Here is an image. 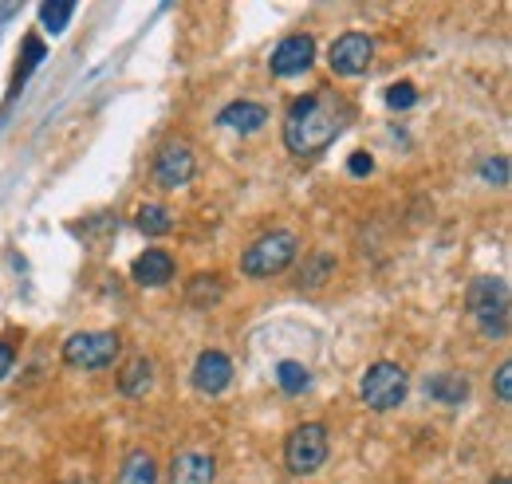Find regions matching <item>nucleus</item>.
I'll return each instance as SVG.
<instances>
[{
	"mask_svg": "<svg viewBox=\"0 0 512 484\" xmlns=\"http://www.w3.org/2000/svg\"><path fill=\"white\" fill-rule=\"evenodd\" d=\"M351 119H355V107L339 91H312V95H304L288 107L284 146L296 158H316L347 130Z\"/></svg>",
	"mask_w": 512,
	"mask_h": 484,
	"instance_id": "obj_1",
	"label": "nucleus"
},
{
	"mask_svg": "<svg viewBox=\"0 0 512 484\" xmlns=\"http://www.w3.org/2000/svg\"><path fill=\"white\" fill-rule=\"evenodd\" d=\"M469 315L489 339L509 335V280L505 276H481L469 288Z\"/></svg>",
	"mask_w": 512,
	"mask_h": 484,
	"instance_id": "obj_2",
	"label": "nucleus"
},
{
	"mask_svg": "<svg viewBox=\"0 0 512 484\" xmlns=\"http://www.w3.org/2000/svg\"><path fill=\"white\" fill-rule=\"evenodd\" d=\"M300 252V237L288 233V229H276V233H264L260 241H253L241 256V272L253 276V280H268V276H280Z\"/></svg>",
	"mask_w": 512,
	"mask_h": 484,
	"instance_id": "obj_3",
	"label": "nucleus"
},
{
	"mask_svg": "<svg viewBox=\"0 0 512 484\" xmlns=\"http://www.w3.org/2000/svg\"><path fill=\"white\" fill-rule=\"evenodd\" d=\"M331 441H327V425L323 422H304L296 425L284 441V465L292 477H312L327 465Z\"/></svg>",
	"mask_w": 512,
	"mask_h": 484,
	"instance_id": "obj_4",
	"label": "nucleus"
},
{
	"mask_svg": "<svg viewBox=\"0 0 512 484\" xmlns=\"http://www.w3.org/2000/svg\"><path fill=\"white\" fill-rule=\"evenodd\" d=\"M406 390H410V378L398 363H375L367 366L363 382H359V398L367 410L386 414V410H398L406 402Z\"/></svg>",
	"mask_w": 512,
	"mask_h": 484,
	"instance_id": "obj_5",
	"label": "nucleus"
},
{
	"mask_svg": "<svg viewBox=\"0 0 512 484\" xmlns=\"http://www.w3.org/2000/svg\"><path fill=\"white\" fill-rule=\"evenodd\" d=\"M123 355V339L115 331H79L64 343V363L75 370H107Z\"/></svg>",
	"mask_w": 512,
	"mask_h": 484,
	"instance_id": "obj_6",
	"label": "nucleus"
},
{
	"mask_svg": "<svg viewBox=\"0 0 512 484\" xmlns=\"http://www.w3.org/2000/svg\"><path fill=\"white\" fill-rule=\"evenodd\" d=\"M375 60V40L371 36H363V32H343L331 48H327V63H331V71L335 75H343V79H351V75H363L367 67Z\"/></svg>",
	"mask_w": 512,
	"mask_h": 484,
	"instance_id": "obj_7",
	"label": "nucleus"
},
{
	"mask_svg": "<svg viewBox=\"0 0 512 484\" xmlns=\"http://www.w3.org/2000/svg\"><path fill=\"white\" fill-rule=\"evenodd\" d=\"M316 63V40L308 32H296V36H284L276 48H272V75L276 79H292V75H304L308 67Z\"/></svg>",
	"mask_w": 512,
	"mask_h": 484,
	"instance_id": "obj_8",
	"label": "nucleus"
},
{
	"mask_svg": "<svg viewBox=\"0 0 512 484\" xmlns=\"http://www.w3.org/2000/svg\"><path fill=\"white\" fill-rule=\"evenodd\" d=\"M193 170H197V162H193V150L190 142H166L162 150H158V158H154V182L162 185V189H182V185L193 182Z\"/></svg>",
	"mask_w": 512,
	"mask_h": 484,
	"instance_id": "obj_9",
	"label": "nucleus"
},
{
	"mask_svg": "<svg viewBox=\"0 0 512 484\" xmlns=\"http://www.w3.org/2000/svg\"><path fill=\"white\" fill-rule=\"evenodd\" d=\"M233 382V363L221 351H201L193 363V390L197 394H221Z\"/></svg>",
	"mask_w": 512,
	"mask_h": 484,
	"instance_id": "obj_10",
	"label": "nucleus"
},
{
	"mask_svg": "<svg viewBox=\"0 0 512 484\" xmlns=\"http://www.w3.org/2000/svg\"><path fill=\"white\" fill-rule=\"evenodd\" d=\"M174 256L170 252H162V248H146L134 264H130V276H134V284L138 288H166L170 280H174Z\"/></svg>",
	"mask_w": 512,
	"mask_h": 484,
	"instance_id": "obj_11",
	"label": "nucleus"
},
{
	"mask_svg": "<svg viewBox=\"0 0 512 484\" xmlns=\"http://www.w3.org/2000/svg\"><path fill=\"white\" fill-rule=\"evenodd\" d=\"M217 481V461L209 453H178L170 465V484H213Z\"/></svg>",
	"mask_w": 512,
	"mask_h": 484,
	"instance_id": "obj_12",
	"label": "nucleus"
},
{
	"mask_svg": "<svg viewBox=\"0 0 512 484\" xmlns=\"http://www.w3.org/2000/svg\"><path fill=\"white\" fill-rule=\"evenodd\" d=\"M264 122H268V107H260L253 99L229 103V107L221 111V126H229V130H237V134H256Z\"/></svg>",
	"mask_w": 512,
	"mask_h": 484,
	"instance_id": "obj_13",
	"label": "nucleus"
},
{
	"mask_svg": "<svg viewBox=\"0 0 512 484\" xmlns=\"http://www.w3.org/2000/svg\"><path fill=\"white\" fill-rule=\"evenodd\" d=\"M115 484H158V461L150 449H130Z\"/></svg>",
	"mask_w": 512,
	"mask_h": 484,
	"instance_id": "obj_14",
	"label": "nucleus"
},
{
	"mask_svg": "<svg viewBox=\"0 0 512 484\" xmlns=\"http://www.w3.org/2000/svg\"><path fill=\"white\" fill-rule=\"evenodd\" d=\"M426 394L434 398V402H446V406H461L465 398H469V382L461 378V374H434V378H426Z\"/></svg>",
	"mask_w": 512,
	"mask_h": 484,
	"instance_id": "obj_15",
	"label": "nucleus"
},
{
	"mask_svg": "<svg viewBox=\"0 0 512 484\" xmlns=\"http://www.w3.org/2000/svg\"><path fill=\"white\" fill-rule=\"evenodd\" d=\"M186 300L190 307H217V303L225 300V284H221V276L217 272H201V276H193L190 288H186Z\"/></svg>",
	"mask_w": 512,
	"mask_h": 484,
	"instance_id": "obj_16",
	"label": "nucleus"
},
{
	"mask_svg": "<svg viewBox=\"0 0 512 484\" xmlns=\"http://www.w3.org/2000/svg\"><path fill=\"white\" fill-rule=\"evenodd\" d=\"M150 386H154V363H150V359H130V363L123 366V374H119L123 398H142Z\"/></svg>",
	"mask_w": 512,
	"mask_h": 484,
	"instance_id": "obj_17",
	"label": "nucleus"
},
{
	"mask_svg": "<svg viewBox=\"0 0 512 484\" xmlns=\"http://www.w3.org/2000/svg\"><path fill=\"white\" fill-rule=\"evenodd\" d=\"M134 221H138V229L146 237H166L174 229V217H170L166 205H138V217Z\"/></svg>",
	"mask_w": 512,
	"mask_h": 484,
	"instance_id": "obj_18",
	"label": "nucleus"
},
{
	"mask_svg": "<svg viewBox=\"0 0 512 484\" xmlns=\"http://www.w3.org/2000/svg\"><path fill=\"white\" fill-rule=\"evenodd\" d=\"M276 382H280V390H284V394H304V390L312 386V374H308V366L304 363L284 359V363L276 366Z\"/></svg>",
	"mask_w": 512,
	"mask_h": 484,
	"instance_id": "obj_19",
	"label": "nucleus"
},
{
	"mask_svg": "<svg viewBox=\"0 0 512 484\" xmlns=\"http://www.w3.org/2000/svg\"><path fill=\"white\" fill-rule=\"evenodd\" d=\"M327 276H335V256H327V252H316L304 268H300V288H320Z\"/></svg>",
	"mask_w": 512,
	"mask_h": 484,
	"instance_id": "obj_20",
	"label": "nucleus"
},
{
	"mask_svg": "<svg viewBox=\"0 0 512 484\" xmlns=\"http://www.w3.org/2000/svg\"><path fill=\"white\" fill-rule=\"evenodd\" d=\"M71 16H75V4H40V20H44V28L52 32V36H60L67 24H71Z\"/></svg>",
	"mask_w": 512,
	"mask_h": 484,
	"instance_id": "obj_21",
	"label": "nucleus"
},
{
	"mask_svg": "<svg viewBox=\"0 0 512 484\" xmlns=\"http://www.w3.org/2000/svg\"><path fill=\"white\" fill-rule=\"evenodd\" d=\"M414 103H418L414 83H394V87L386 91V107H394V111H410Z\"/></svg>",
	"mask_w": 512,
	"mask_h": 484,
	"instance_id": "obj_22",
	"label": "nucleus"
},
{
	"mask_svg": "<svg viewBox=\"0 0 512 484\" xmlns=\"http://www.w3.org/2000/svg\"><path fill=\"white\" fill-rule=\"evenodd\" d=\"M481 178L489 185H509V158L501 154V158H489L485 166H481Z\"/></svg>",
	"mask_w": 512,
	"mask_h": 484,
	"instance_id": "obj_23",
	"label": "nucleus"
},
{
	"mask_svg": "<svg viewBox=\"0 0 512 484\" xmlns=\"http://www.w3.org/2000/svg\"><path fill=\"white\" fill-rule=\"evenodd\" d=\"M493 390H497V402L501 406H509L512 402V366L501 363L497 366V378H493Z\"/></svg>",
	"mask_w": 512,
	"mask_h": 484,
	"instance_id": "obj_24",
	"label": "nucleus"
},
{
	"mask_svg": "<svg viewBox=\"0 0 512 484\" xmlns=\"http://www.w3.org/2000/svg\"><path fill=\"white\" fill-rule=\"evenodd\" d=\"M347 170H351L355 178H367V174L375 170V158H371V154H351V162H347Z\"/></svg>",
	"mask_w": 512,
	"mask_h": 484,
	"instance_id": "obj_25",
	"label": "nucleus"
},
{
	"mask_svg": "<svg viewBox=\"0 0 512 484\" xmlns=\"http://www.w3.org/2000/svg\"><path fill=\"white\" fill-rule=\"evenodd\" d=\"M12 366H16V351H12L8 343H0V382L8 378V370H12Z\"/></svg>",
	"mask_w": 512,
	"mask_h": 484,
	"instance_id": "obj_26",
	"label": "nucleus"
},
{
	"mask_svg": "<svg viewBox=\"0 0 512 484\" xmlns=\"http://www.w3.org/2000/svg\"><path fill=\"white\" fill-rule=\"evenodd\" d=\"M493 484H509V477H497V481H493Z\"/></svg>",
	"mask_w": 512,
	"mask_h": 484,
	"instance_id": "obj_27",
	"label": "nucleus"
},
{
	"mask_svg": "<svg viewBox=\"0 0 512 484\" xmlns=\"http://www.w3.org/2000/svg\"><path fill=\"white\" fill-rule=\"evenodd\" d=\"M67 484H91V481H67Z\"/></svg>",
	"mask_w": 512,
	"mask_h": 484,
	"instance_id": "obj_28",
	"label": "nucleus"
}]
</instances>
